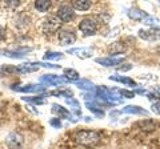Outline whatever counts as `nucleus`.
Segmentation results:
<instances>
[{
    "instance_id": "obj_5",
    "label": "nucleus",
    "mask_w": 160,
    "mask_h": 149,
    "mask_svg": "<svg viewBox=\"0 0 160 149\" xmlns=\"http://www.w3.org/2000/svg\"><path fill=\"white\" fill-rule=\"evenodd\" d=\"M139 37L147 41H155L160 39V28H151V29H140Z\"/></svg>"
},
{
    "instance_id": "obj_9",
    "label": "nucleus",
    "mask_w": 160,
    "mask_h": 149,
    "mask_svg": "<svg viewBox=\"0 0 160 149\" xmlns=\"http://www.w3.org/2000/svg\"><path fill=\"white\" fill-rule=\"evenodd\" d=\"M31 51V48H23V49H18V51H9V49H3L0 51V53L6 57H11V59H22Z\"/></svg>"
},
{
    "instance_id": "obj_11",
    "label": "nucleus",
    "mask_w": 160,
    "mask_h": 149,
    "mask_svg": "<svg viewBox=\"0 0 160 149\" xmlns=\"http://www.w3.org/2000/svg\"><path fill=\"white\" fill-rule=\"evenodd\" d=\"M13 91L18 92H43L44 87L43 85H38V84H28V85H23V87H12Z\"/></svg>"
},
{
    "instance_id": "obj_10",
    "label": "nucleus",
    "mask_w": 160,
    "mask_h": 149,
    "mask_svg": "<svg viewBox=\"0 0 160 149\" xmlns=\"http://www.w3.org/2000/svg\"><path fill=\"white\" fill-rule=\"evenodd\" d=\"M69 55H75L80 59H89L93 53V49L92 48H72V49H68L67 51Z\"/></svg>"
},
{
    "instance_id": "obj_15",
    "label": "nucleus",
    "mask_w": 160,
    "mask_h": 149,
    "mask_svg": "<svg viewBox=\"0 0 160 149\" xmlns=\"http://www.w3.org/2000/svg\"><path fill=\"white\" fill-rule=\"evenodd\" d=\"M71 7L76 11H87L91 8V2H88V0H73Z\"/></svg>"
},
{
    "instance_id": "obj_17",
    "label": "nucleus",
    "mask_w": 160,
    "mask_h": 149,
    "mask_svg": "<svg viewBox=\"0 0 160 149\" xmlns=\"http://www.w3.org/2000/svg\"><path fill=\"white\" fill-rule=\"evenodd\" d=\"M22 142H23V138L20 135H18V133H11L7 138V144L11 148H19L22 145Z\"/></svg>"
},
{
    "instance_id": "obj_13",
    "label": "nucleus",
    "mask_w": 160,
    "mask_h": 149,
    "mask_svg": "<svg viewBox=\"0 0 160 149\" xmlns=\"http://www.w3.org/2000/svg\"><path fill=\"white\" fill-rule=\"evenodd\" d=\"M109 80L126 84V85H128V87H138V84L133 79H129V77H126V76H120V74H112V76H109Z\"/></svg>"
},
{
    "instance_id": "obj_19",
    "label": "nucleus",
    "mask_w": 160,
    "mask_h": 149,
    "mask_svg": "<svg viewBox=\"0 0 160 149\" xmlns=\"http://www.w3.org/2000/svg\"><path fill=\"white\" fill-rule=\"evenodd\" d=\"M64 77L67 79L68 81H79V79H80V74L78 71H75V69L72 68H67V69H64V74H63Z\"/></svg>"
},
{
    "instance_id": "obj_12",
    "label": "nucleus",
    "mask_w": 160,
    "mask_h": 149,
    "mask_svg": "<svg viewBox=\"0 0 160 149\" xmlns=\"http://www.w3.org/2000/svg\"><path fill=\"white\" fill-rule=\"evenodd\" d=\"M38 69H39L38 63H23L20 65H18L19 73H32V72H36Z\"/></svg>"
},
{
    "instance_id": "obj_14",
    "label": "nucleus",
    "mask_w": 160,
    "mask_h": 149,
    "mask_svg": "<svg viewBox=\"0 0 160 149\" xmlns=\"http://www.w3.org/2000/svg\"><path fill=\"white\" fill-rule=\"evenodd\" d=\"M52 112L55 115H58L59 118H69L71 117V113H69L68 109L59 105V104H52Z\"/></svg>"
},
{
    "instance_id": "obj_20",
    "label": "nucleus",
    "mask_w": 160,
    "mask_h": 149,
    "mask_svg": "<svg viewBox=\"0 0 160 149\" xmlns=\"http://www.w3.org/2000/svg\"><path fill=\"white\" fill-rule=\"evenodd\" d=\"M124 49H126L124 44H122V43H113V44H111V46L108 47V52H109V55L115 56V55L123 53V52H124Z\"/></svg>"
},
{
    "instance_id": "obj_4",
    "label": "nucleus",
    "mask_w": 160,
    "mask_h": 149,
    "mask_svg": "<svg viewBox=\"0 0 160 149\" xmlns=\"http://www.w3.org/2000/svg\"><path fill=\"white\" fill-rule=\"evenodd\" d=\"M40 83L44 85H62L68 83V80L64 76H58V74H44L40 77Z\"/></svg>"
},
{
    "instance_id": "obj_6",
    "label": "nucleus",
    "mask_w": 160,
    "mask_h": 149,
    "mask_svg": "<svg viewBox=\"0 0 160 149\" xmlns=\"http://www.w3.org/2000/svg\"><path fill=\"white\" fill-rule=\"evenodd\" d=\"M75 9L71 7V6H67V4H64V6H60L59 9H58V15L56 16L63 22H69L72 20L73 16H75Z\"/></svg>"
},
{
    "instance_id": "obj_23",
    "label": "nucleus",
    "mask_w": 160,
    "mask_h": 149,
    "mask_svg": "<svg viewBox=\"0 0 160 149\" xmlns=\"http://www.w3.org/2000/svg\"><path fill=\"white\" fill-rule=\"evenodd\" d=\"M44 60H62L64 59V55L60 53V52H53V51H49V52H46L44 55Z\"/></svg>"
},
{
    "instance_id": "obj_27",
    "label": "nucleus",
    "mask_w": 160,
    "mask_h": 149,
    "mask_svg": "<svg viewBox=\"0 0 160 149\" xmlns=\"http://www.w3.org/2000/svg\"><path fill=\"white\" fill-rule=\"evenodd\" d=\"M2 72L3 73H19L18 72V67H13V65H3L2 67Z\"/></svg>"
},
{
    "instance_id": "obj_28",
    "label": "nucleus",
    "mask_w": 160,
    "mask_h": 149,
    "mask_svg": "<svg viewBox=\"0 0 160 149\" xmlns=\"http://www.w3.org/2000/svg\"><path fill=\"white\" fill-rule=\"evenodd\" d=\"M116 91V89H115ZM120 96H126L127 99H132L135 96V92H131V91H127V89H122V91H116Z\"/></svg>"
},
{
    "instance_id": "obj_21",
    "label": "nucleus",
    "mask_w": 160,
    "mask_h": 149,
    "mask_svg": "<svg viewBox=\"0 0 160 149\" xmlns=\"http://www.w3.org/2000/svg\"><path fill=\"white\" fill-rule=\"evenodd\" d=\"M49 7H51V2H48V0H38V2H35V8L39 12H47Z\"/></svg>"
},
{
    "instance_id": "obj_26",
    "label": "nucleus",
    "mask_w": 160,
    "mask_h": 149,
    "mask_svg": "<svg viewBox=\"0 0 160 149\" xmlns=\"http://www.w3.org/2000/svg\"><path fill=\"white\" fill-rule=\"evenodd\" d=\"M49 95H52V96L69 97V96H72V91H69V89H64V91H52V92H49Z\"/></svg>"
},
{
    "instance_id": "obj_1",
    "label": "nucleus",
    "mask_w": 160,
    "mask_h": 149,
    "mask_svg": "<svg viewBox=\"0 0 160 149\" xmlns=\"http://www.w3.org/2000/svg\"><path fill=\"white\" fill-rule=\"evenodd\" d=\"M75 140L86 147H93L100 142V135L95 131H79L75 133Z\"/></svg>"
},
{
    "instance_id": "obj_33",
    "label": "nucleus",
    "mask_w": 160,
    "mask_h": 149,
    "mask_svg": "<svg viewBox=\"0 0 160 149\" xmlns=\"http://www.w3.org/2000/svg\"><path fill=\"white\" fill-rule=\"evenodd\" d=\"M156 91H158V95L160 96V87H156Z\"/></svg>"
},
{
    "instance_id": "obj_2",
    "label": "nucleus",
    "mask_w": 160,
    "mask_h": 149,
    "mask_svg": "<svg viewBox=\"0 0 160 149\" xmlns=\"http://www.w3.org/2000/svg\"><path fill=\"white\" fill-rule=\"evenodd\" d=\"M62 20L56 16V15H49V16L43 22V32L46 35H52L58 32L60 27H62Z\"/></svg>"
},
{
    "instance_id": "obj_16",
    "label": "nucleus",
    "mask_w": 160,
    "mask_h": 149,
    "mask_svg": "<svg viewBox=\"0 0 160 149\" xmlns=\"http://www.w3.org/2000/svg\"><path fill=\"white\" fill-rule=\"evenodd\" d=\"M128 16L131 17V19H133V20H144L148 15L144 12V11H142V9H139V8H131V9H128Z\"/></svg>"
},
{
    "instance_id": "obj_18",
    "label": "nucleus",
    "mask_w": 160,
    "mask_h": 149,
    "mask_svg": "<svg viewBox=\"0 0 160 149\" xmlns=\"http://www.w3.org/2000/svg\"><path fill=\"white\" fill-rule=\"evenodd\" d=\"M122 112L124 113H132V115H148L147 111H144L143 108H140L138 105H127L122 109Z\"/></svg>"
},
{
    "instance_id": "obj_3",
    "label": "nucleus",
    "mask_w": 160,
    "mask_h": 149,
    "mask_svg": "<svg viewBox=\"0 0 160 149\" xmlns=\"http://www.w3.org/2000/svg\"><path fill=\"white\" fill-rule=\"evenodd\" d=\"M79 29H80V32H82L84 36H92V35L96 33L98 26H96V23H95L92 19L86 17V19H83V20L79 23Z\"/></svg>"
},
{
    "instance_id": "obj_7",
    "label": "nucleus",
    "mask_w": 160,
    "mask_h": 149,
    "mask_svg": "<svg viewBox=\"0 0 160 149\" xmlns=\"http://www.w3.org/2000/svg\"><path fill=\"white\" fill-rule=\"evenodd\" d=\"M76 41V35H75L72 31H67V29H63V31L59 32V43L60 46L67 47L71 46Z\"/></svg>"
},
{
    "instance_id": "obj_29",
    "label": "nucleus",
    "mask_w": 160,
    "mask_h": 149,
    "mask_svg": "<svg viewBox=\"0 0 160 149\" xmlns=\"http://www.w3.org/2000/svg\"><path fill=\"white\" fill-rule=\"evenodd\" d=\"M152 111L155 113H158V115H160V100H158L156 103L152 104Z\"/></svg>"
},
{
    "instance_id": "obj_30",
    "label": "nucleus",
    "mask_w": 160,
    "mask_h": 149,
    "mask_svg": "<svg viewBox=\"0 0 160 149\" xmlns=\"http://www.w3.org/2000/svg\"><path fill=\"white\" fill-rule=\"evenodd\" d=\"M131 68H132L131 64H124V65L122 64V67H119L118 69H119V71H122V72H126V71H129Z\"/></svg>"
},
{
    "instance_id": "obj_8",
    "label": "nucleus",
    "mask_w": 160,
    "mask_h": 149,
    "mask_svg": "<svg viewBox=\"0 0 160 149\" xmlns=\"http://www.w3.org/2000/svg\"><path fill=\"white\" fill-rule=\"evenodd\" d=\"M124 59L123 57H112V56H109V57H98L96 61L98 64H102V65L104 67H116V65H120V64L123 63Z\"/></svg>"
},
{
    "instance_id": "obj_31",
    "label": "nucleus",
    "mask_w": 160,
    "mask_h": 149,
    "mask_svg": "<svg viewBox=\"0 0 160 149\" xmlns=\"http://www.w3.org/2000/svg\"><path fill=\"white\" fill-rule=\"evenodd\" d=\"M4 39H6V28L0 26V43H2Z\"/></svg>"
},
{
    "instance_id": "obj_24",
    "label": "nucleus",
    "mask_w": 160,
    "mask_h": 149,
    "mask_svg": "<svg viewBox=\"0 0 160 149\" xmlns=\"http://www.w3.org/2000/svg\"><path fill=\"white\" fill-rule=\"evenodd\" d=\"M87 107H88V109L91 112H93L96 116H99V117H104V111H102V108L99 109V107H96V105H93V104H89V103H87Z\"/></svg>"
},
{
    "instance_id": "obj_32",
    "label": "nucleus",
    "mask_w": 160,
    "mask_h": 149,
    "mask_svg": "<svg viewBox=\"0 0 160 149\" xmlns=\"http://www.w3.org/2000/svg\"><path fill=\"white\" fill-rule=\"evenodd\" d=\"M51 125H53V127H62V124H60V121H59V118L58 120H51Z\"/></svg>"
},
{
    "instance_id": "obj_34",
    "label": "nucleus",
    "mask_w": 160,
    "mask_h": 149,
    "mask_svg": "<svg viewBox=\"0 0 160 149\" xmlns=\"http://www.w3.org/2000/svg\"><path fill=\"white\" fill-rule=\"evenodd\" d=\"M158 52H159V53H160V47H159V48H158Z\"/></svg>"
},
{
    "instance_id": "obj_25",
    "label": "nucleus",
    "mask_w": 160,
    "mask_h": 149,
    "mask_svg": "<svg viewBox=\"0 0 160 149\" xmlns=\"http://www.w3.org/2000/svg\"><path fill=\"white\" fill-rule=\"evenodd\" d=\"M24 101H28V103H33L36 104V105H42V104H44L46 101H44L43 96H38V97H23Z\"/></svg>"
},
{
    "instance_id": "obj_22",
    "label": "nucleus",
    "mask_w": 160,
    "mask_h": 149,
    "mask_svg": "<svg viewBox=\"0 0 160 149\" xmlns=\"http://www.w3.org/2000/svg\"><path fill=\"white\" fill-rule=\"evenodd\" d=\"M76 85L79 89H83V91H93L95 89V85L89 80H79Z\"/></svg>"
}]
</instances>
